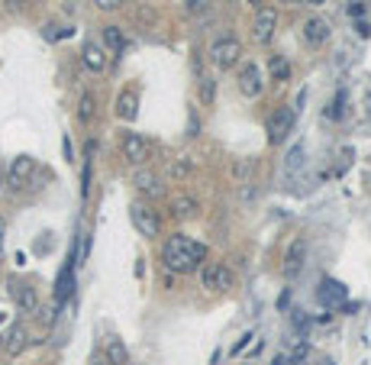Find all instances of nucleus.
<instances>
[{
  "label": "nucleus",
  "instance_id": "nucleus-1",
  "mask_svg": "<svg viewBox=\"0 0 371 365\" xmlns=\"http://www.w3.org/2000/svg\"><path fill=\"white\" fill-rule=\"evenodd\" d=\"M162 259H165L168 272L190 275V272H197V268L207 262V246L204 243H194V239H190V236H184V233H174L171 239L162 246Z\"/></svg>",
  "mask_w": 371,
  "mask_h": 365
},
{
  "label": "nucleus",
  "instance_id": "nucleus-2",
  "mask_svg": "<svg viewBox=\"0 0 371 365\" xmlns=\"http://www.w3.org/2000/svg\"><path fill=\"white\" fill-rule=\"evenodd\" d=\"M239 59H243V42L233 36H223L217 39L210 46V61L217 65V68H233V65H239Z\"/></svg>",
  "mask_w": 371,
  "mask_h": 365
},
{
  "label": "nucleus",
  "instance_id": "nucleus-3",
  "mask_svg": "<svg viewBox=\"0 0 371 365\" xmlns=\"http://www.w3.org/2000/svg\"><path fill=\"white\" fill-rule=\"evenodd\" d=\"M129 220H133V227L139 229L142 236H159V229H162V223H159V213L152 210L149 204H142V201H136V204L129 207Z\"/></svg>",
  "mask_w": 371,
  "mask_h": 365
},
{
  "label": "nucleus",
  "instance_id": "nucleus-4",
  "mask_svg": "<svg viewBox=\"0 0 371 365\" xmlns=\"http://www.w3.org/2000/svg\"><path fill=\"white\" fill-rule=\"evenodd\" d=\"M32 175H36V159L32 155H16L7 168V181L13 191H23L32 181Z\"/></svg>",
  "mask_w": 371,
  "mask_h": 365
},
{
  "label": "nucleus",
  "instance_id": "nucleus-5",
  "mask_svg": "<svg viewBox=\"0 0 371 365\" xmlns=\"http://www.w3.org/2000/svg\"><path fill=\"white\" fill-rule=\"evenodd\" d=\"M291 133H294V110H291V107H281V110H274L272 120H268V139H272L274 145H281Z\"/></svg>",
  "mask_w": 371,
  "mask_h": 365
},
{
  "label": "nucleus",
  "instance_id": "nucleus-6",
  "mask_svg": "<svg viewBox=\"0 0 371 365\" xmlns=\"http://www.w3.org/2000/svg\"><path fill=\"white\" fill-rule=\"evenodd\" d=\"M274 30H278V13H274L272 7H262L255 16V23H252V36H255V42H272L274 39Z\"/></svg>",
  "mask_w": 371,
  "mask_h": 365
},
{
  "label": "nucleus",
  "instance_id": "nucleus-7",
  "mask_svg": "<svg viewBox=\"0 0 371 365\" xmlns=\"http://www.w3.org/2000/svg\"><path fill=\"white\" fill-rule=\"evenodd\" d=\"M317 297H320V304H323V307H346L348 288H346L342 282H333V278H326V282L320 285Z\"/></svg>",
  "mask_w": 371,
  "mask_h": 365
},
{
  "label": "nucleus",
  "instance_id": "nucleus-8",
  "mask_svg": "<svg viewBox=\"0 0 371 365\" xmlns=\"http://www.w3.org/2000/svg\"><path fill=\"white\" fill-rule=\"evenodd\" d=\"M81 65L91 71V75H104V71H107V49L100 46V42H84Z\"/></svg>",
  "mask_w": 371,
  "mask_h": 365
},
{
  "label": "nucleus",
  "instance_id": "nucleus-9",
  "mask_svg": "<svg viewBox=\"0 0 371 365\" xmlns=\"http://www.w3.org/2000/svg\"><path fill=\"white\" fill-rule=\"evenodd\" d=\"M123 155H126L129 165H142V162L149 159V143H145V136L126 133V136H123Z\"/></svg>",
  "mask_w": 371,
  "mask_h": 365
},
{
  "label": "nucleus",
  "instance_id": "nucleus-10",
  "mask_svg": "<svg viewBox=\"0 0 371 365\" xmlns=\"http://www.w3.org/2000/svg\"><path fill=\"white\" fill-rule=\"evenodd\" d=\"M303 259H307V243H303V239H294L288 256H284V265H281L284 278H297V275L303 272Z\"/></svg>",
  "mask_w": 371,
  "mask_h": 365
},
{
  "label": "nucleus",
  "instance_id": "nucleus-11",
  "mask_svg": "<svg viewBox=\"0 0 371 365\" xmlns=\"http://www.w3.org/2000/svg\"><path fill=\"white\" fill-rule=\"evenodd\" d=\"M262 88H265V84H262V71H258L255 61L243 65V68H239V91H243L245 97H258Z\"/></svg>",
  "mask_w": 371,
  "mask_h": 365
},
{
  "label": "nucleus",
  "instance_id": "nucleus-12",
  "mask_svg": "<svg viewBox=\"0 0 371 365\" xmlns=\"http://www.w3.org/2000/svg\"><path fill=\"white\" fill-rule=\"evenodd\" d=\"M300 32H303V39H307L310 46H323L326 39H329V23H326L323 16H307Z\"/></svg>",
  "mask_w": 371,
  "mask_h": 365
},
{
  "label": "nucleus",
  "instance_id": "nucleus-13",
  "mask_svg": "<svg viewBox=\"0 0 371 365\" xmlns=\"http://www.w3.org/2000/svg\"><path fill=\"white\" fill-rule=\"evenodd\" d=\"M10 294H13L16 307H20L23 313H32L39 307V294H36L32 285H10Z\"/></svg>",
  "mask_w": 371,
  "mask_h": 365
},
{
  "label": "nucleus",
  "instance_id": "nucleus-14",
  "mask_svg": "<svg viewBox=\"0 0 371 365\" xmlns=\"http://www.w3.org/2000/svg\"><path fill=\"white\" fill-rule=\"evenodd\" d=\"M26 346H30V333H26V327H23V323H13L10 333L4 336V349H7L10 356H20Z\"/></svg>",
  "mask_w": 371,
  "mask_h": 365
},
{
  "label": "nucleus",
  "instance_id": "nucleus-15",
  "mask_svg": "<svg viewBox=\"0 0 371 365\" xmlns=\"http://www.w3.org/2000/svg\"><path fill=\"white\" fill-rule=\"evenodd\" d=\"M116 116L126 123H133L139 116V94L136 91H123L120 97H116Z\"/></svg>",
  "mask_w": 371,
  "mask_h": 365
},
{
  "label": "nucleus",
  "instance_id": "nucleus-16",
  "mask_svg": "<svg viewBox=\"0 0 371 365\" xmlns=\"http://www.w3.org/2000/svg\"><path fill=\"white\" fill-rule=\"evenodd\" d=\"M104 356H107V365H126L129 362V349L116 336H110V340L104 342Z\"/></svg>",
  "mask_w": 371,
  "mask_h": 365
},
{
  "label": "nucleus",
  "instance_id": "nucleus-17",
  "mask_svg": "<svg viewBox=\"0 0 371 365\" xmlns=\"http://www.w3.org/2000/svg\"><path fill=\"white\" fill-rule=\"evenodd\" d=\"M133 184H136V191H142V194H149V198H155V194H162V184H159V178L152 175L149 168H139L136 175H133Z\"/></svg>",
  "mask_w": 371,
  "mask_h": 365
},
{
  "label": "nucleus",
  "instance_id": "nucleus-18",
  "mask_svg": "<svg viewBox=\"0 0 371 365\" xmlns=\"http://www.w3.org/2000/svg\"><path fill=\"white\" fill-rule=\"evenodd\" d=\"M104 49L107 52H114V55H120L123 49H126V36H123V30L120 26H104Z\"/></svg>",
  "mask_w": 371,
  "mask_h": 365
},
{
  "label": "nucleus",
  "instance_id": "nucleus-19",
  "mask_svg": "<svg viewBox=\"0 0 371 365\" xmlns=\"http://www.w3.org/2000/svg\"><path fill=\"white\" fill-rule=\"evenodd\" d=\"M200 210V204L194 198H188V194H181V198H174L171 201V213L178 217V220H190L194 213Z\"/></svg>",
  "mask_w": 371,
  "mask_h": 365
},
{
  "label": "nucleus",
  "instance_id": "nucleus-20",
  "mask_svg": "<svg viewBox=\"0 0 371 365\" xmlns=\"http://www.w3.org/2000/svg\"><path fill=\"white\" fill-rule=\"evenodd\" d=\"M200 285L207 291H220V262H204L200 265Z\"/></svg>",
  "mask_w": 371,
  "mask_h": 365
},
{
  "label": "nucleus",
  "instance_id": "nucleus-21",
  "mask_svg": "<svg viewBox=\"0 0 371 365\" xmlns=\"http://www.w3.org/2000/svg\"><path fill=\"white\" fill-rule=\"evenodd\" d=\"M197 91H200V104L213 107V100H217V78H213V75H200Z\"/></svg>",
  "mask_w": 371,
  "mask_h": 365
},
{
  "label": "nucleus",
  "instance_id": "nucleus-22",
  "mask_svg": "<svg viewBox=\"0 0 371 365\" xmlns=\"http://www.w3.org/2000/svg\"><path fill=\"white\" fill-rule=\"evenodd\" d=\"M268 71H272L274 81H291V65L284 55H272L268 59Z\"/></svg>",
  "mask_w": 371,
  "mask_h": 365
},
{
  "label": "nucleus",
  "instance_id": "nucleus-23",
  "mask_svg": "<svg viewBox=\"0 0 371 365\" xmlns=\"http://www.w3.org/2000/svg\"><path fill=\"white\" fill-rule=\"evenodd\" d=\"M71 285H75V278H71V265H65V268H61L59 285H55V301H59V304L71 294Z\"/></svg>",
  "mask_w": 371,
  "mask_h": 365
},
{
  "label": "nucleus",
  "instance_id": "nucleus-24",
  "mask_svg": "<svg viewBox=\"0 0 371 365\" xmlns=\"http://www.w3.org/2000/svg\"><path fill=\"white\" fill-rule=\"evenodd\" d=\"M190 172H194V159L190 155H178L171 162V178H188Z\"/></svg>",
  "mask_w": 371,
  "mask_h": 365
},
{
  "label": "nucleus",
  "instance_id": "nucleus-25",
  "mask_svg": "<svg viewBox=\"0 0 371 365\" xmlns=\"http://www.w3.org/2000/svg\"><path fill=\"white\" fill-rule=\"evenodd\" d=\"M297 168H303V145H294L288 152V162H284V172H288V175H297Z\"/></svg>",
  "mask_w": 371,
  "mask_h": 365
},
{
  "label": "nucleus",
  "instance_id": "nucleus-26",
  "mask_svg": "<svg viewBox=\"0 0 371 365\" xmlns=\"http://www.w3.org/2000/svg\"><path fill=\"white\" fill-rule=\"evenodd\" d=\"M78 116H81V123L94 120V97L91 94H81V100H78Z\"/></svg>",
  "mask_w": 371,
  "mask_h": 365
},
{
  "label": "nucleus",
  "instance_id": "nucleus-27",
  "mask_svg": "<svg viewBox=\"0 0 371 365\" xmlns=\"http://www.w3.org/2000/svg\"><path fill=\"white\" fill-rule=\"evenodd\" d=\"M236 285V275H233V268H226V265H220V291H229Z\"/></svg>",
  "mask_w": 371,
  "mask_h": 365
},
{
  "label": "nucleus",
  "instance_id": "nucleus-28",
  "mask_svg": "<svg viewBox=\"0 0 371 365\" xmlns=\"http://www.w3.org/2000/svg\"><path fill=\"white\" fill-rule=\"evenodd\" d=\"M348 16H362L365 10H368V0H348Z\"/></svg>",
  "mask_w": 371,
  "mask_h": 365
},
{
  "label": "nucleus",
  "instance_id": "nucleus-29",
  "mask_svg": "<svg viewBox=\"0 0 371 365\" xmlns=\"http://www.w3.org/2000/svg\"><path fill=\"white\" fill-rule=\"evenodd\" d=\"M65 36H71V30H61V26H46V39H65Z\"/></svg>",
  "mask_w": 371,
  "mask_h": 365
},
{
  "label": "nucleus",
  "instance_id": "nucleus-30",
  "mask_svg": "<svg viewBox=\"0 0 371 365\" xmlns=\"http://www.w3.org/2000/svg\"><path fill=\"white\" fill-rule=\"evenodd\" d=\"M94 4H97L100 10H116L120 7V0H94Z\"/></svg>",
  "mask_w": 371,
  "mask_h": 365
},
{
  "label": "nucleus",
  "instance_id": "nucleus-31",
  "mask_svg": "<svg viewBox=\"0 0 371 365\" xmlns=\"http://www.w3.org/2000/svg\"><path fill=\"white\" fill-rule=\"evenodd\" d=\"M184 7H188V10H204L207 0H184Z\"/></svg>",
  "mask_w": 371,
  "mask_h": 365
},
{
  "label": "nucleus",
  "instance_id": "nucleus-32",
  "mask_svg": "<svg viewBox=\"0 0 371 365\" xmlns=\"http://www.w3.org/2000/svg\"><path fill=\"white\" fill-rule=\"evenodd\" d=\"M249 340H252V333H245V336H243V340L236 342V349H233V352H243V349H245V342H249Z\"/></svg>",
  "mask_w": 371,
  "mask_h": 365
},
{
  "label": "nucleus",
  "instance_id": "nucleus-33",
  "mask_svg": "<svg viewBox=\"0 0 371 365\" xmlns=\"http://www.w3.org/2000/svg\"><path fill=\"white\" fill-rule=\"evenodd\" d=\"M4 236H7V223H4V217H0V252H4Z\"/></svg>",
  "mask_w": 371,
  "mask_h": 365
},
{
  "label": "nucleus",
  "instance_id": "nucleus-34",
  "mask_svg": "<svg viewBox=\"0 0 371 365\" xmlns=\"http://www.w3.org/2000/svg\"><path fill=\"white\" fill-rule=\"evenodd\" d=\"M7 7L10 10H23V0H7Z\"/></svg>",
  "mask_w": 371,
  "mask_h": 365
},
{
  "label": "nucleus",
  "instance_id": "nucleus-35",
  "mask_svg": "<svg viewBox=\"0 0 371 365\" xmlns=\"http://www.w3.org/2000/svg\"><path fill=\"white\" fill-rule=\"evenodd\" d=\"M272 365H291V359H284V356H274V362Z\"/></svg>",
  "mask_w": 371,
  "mask_h": 365
},
{
  "label": "nucleus",
  "instance_id": "nucleus-36",
  "mask_svg": "<svg viewBox=\"0 0 371 365\" xmlns=\"http://www.w3.org/2000/svg\"><path fill=\"white\" fill-rule=\"evenodd\" d=\"M278 4H284V7H297V4H303V0H278Z\"/></svg>",
  "mask_w": 371,
  "mask_h": 365
},
{
  "label": "nucleus",
  "instance_id": "nucleus-37",
  "mask_svg": "<svg viewBox=\"0 0 371 365\" xmlns=\"http://www.w3.org/2000/svg\"><path fill=\"white\" fill-rule=\"evenodd\" d=\"M303 4H310V7H323L326 0H303Z\"/></svg>",
  "mask_w": 371,
  "mask_h": 365
},
{
  "label": "nucleus",
  "instance_id": "nucleus-38",
  "mask_svg": "<svg viewBox=\"0 0 371 365\" xmlns=\"http://www.w3.org/2000/svg\"><path fill=\"white\" fill-rule=\"evenodd\" d=\"M249 4H252V7H258V4H262V0H249Z\"/></svg>",
  "mask_w": 371,
  "mask_h": 365
},
{
  "label": "nucleus",
  "instance_id": "nucleus-39",
  "mask_svg": "<svg viewBox=\"0 0 371 365\" xmlns=\"http://www.w3.org/2000/svg\"><path fill=\"white\" fill-rule=\"evenodd\" d=\"M0 349H4V336H0Z\"/></svg>",
  "mask_w": 371,
  "mask_h": 365
},
{
  "label": "nucleus",
  "instance_id": "nucleus-40",
  "mask_svg": "<svg viewBox=\"0 0 371 365\" xmlns=\"http://www.w3.org/2000/svg\"><path fill=\"white\" fill-rule=\"evenodd\" d=\"M226 4H229V0H226Z\"/></svg>",
  "mask_w": 371,
  "mask_h": 365
}]
</instances>
